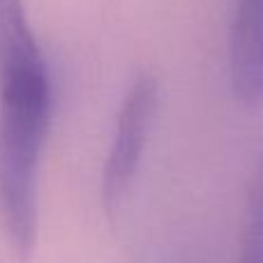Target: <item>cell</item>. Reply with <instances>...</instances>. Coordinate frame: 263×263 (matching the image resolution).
Segmentation results:
<instances>
[{"label":"cell","mask_w":263,"mask_h":263,"mask_svg":"<svg viewBox=\"0 0 263 263\" xmlns=\"http://www.w3.org/2000/svg\"><path fill=\"white\" fill-rule=\"evenodd\" d=\"M229 77L240 104L254 106L263 100V0H233Z\"/></svg>","instance_id":"obj_3"},{"label":"cell","mask_w":263,"mask_h":263,"mask_svg":"<svg viewBox=\"0 0 263 263\" xmlns=\"http://www.w3.org/2000/svg\"><path fill=\"white\" fill-rule=\"evenodd\" d=\"M240 263H263V150L247 190L240 233Z\"/></svg>","instance_id":"obj_4"},{"label":"cell","mask_w":263,"mask_h":263,"mask_svg":"<svg viewBox=\"0 0 263 263\" xmlns=\"http://www.w3.org/2000/svg\"><path fill=\"white\" fill-rule=\"evenodd\" d=\"M159 106V81L141 72L129 83L116 118V132L102 168V203L109 215L120 213L136 180Z\"/></svg>","instance_id":"obj_2"},{"label":"cell","mask_w":263,"mask_h":263,"mask_svg":"<svg viewBox=\"0 0 263 263\" xmlns=\"http://www.w3.org/2000/svg\"><path fill=\"white\" fill-rule=\"evenodd\" d=\"M53 109V77L26 5L0 0V224L21 256L37 242L40 166Z\"/></svg>","instance_id":"obj_1"}]
</instances>
